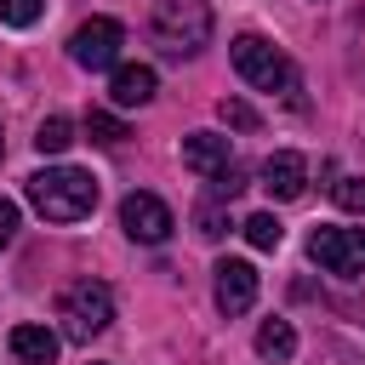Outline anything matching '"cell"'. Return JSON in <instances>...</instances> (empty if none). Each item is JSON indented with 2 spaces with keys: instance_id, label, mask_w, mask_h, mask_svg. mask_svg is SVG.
I'll return each instance as SVG.
<instances>
[{
  "instance_id": "cell-22",
  "label": "cell",
  "mask_w": 365,
  "mask_h": 365,
  "mask_svg": "<svg viewBox=\"0 0 365 365\" xmlns=\"http://www.w3.org/2000/svg\"><path fill=\"white\" fill-rule=\"evenodd\" d=\"M11 240H17V205H11V200H0V251H6Z\"/></svg>"
},
{
  "instance_id": "cell-17",
  "label": "cell",
  "mask_w": 365,
  "mask_h": 365,
  "mask_svg": "<svg viewBox=\"0 0 365 365\" xmlns=\"http://www.w3.org/2000/svg\"><path fill=\"white\" fill-rule=\"evenodd\" d=\"M40 11H46V0H0L6 29H29V23H40Z\"/></svg>"
},
{
  "instance_id": "cell-5",
  "label": "cell",
  "mask_w": 365,
  "mask_h": 365,
  "mask_svg": "<svg viewBox=\"0 0 365 365\" xmlns=\"http://www.w3.org/2000/svg\"><path fill=\"white\" fill-rule=\"evenodd\" d=\"M308 257H314L325 274L354 279V274H365V234H359V228H331V222H319V228L308 234Z\"/></svg>"
},
{
  "instance_id": "cell-11",
  "label": "cell",
  "mask_w": 365,
  "mask_h": 365,
  "mask_svg": "<svg viewBox=\"0 0 365 365\" xmlns=\"http://www.w3.org/2000/svg\"><path fill=\"white\" fill-rule=\"evenodd\" d=\"M154 91H160V74H154L148 63H120L114 80H108V97H114L120 108H143Z\"/></svg>"
},
{
  "instance_id": "cell-4",
  "label": "cell",
  "mask_w": 365,
  "mask_h": 365,
  "mask_svg": "<svg viewBox=\"0 0 365 365\" xmlns=\"http://www.w3.org/2000/svg\"><path fill=\"white\" fill-rule=\"evenodd\" d=\"M57 319H63V336H68V342H91V336H103L108 319H114V291H108L103 279H74V285H63V297H57Z\"/></svg>"
},
{
  "instance_id": "cell-10",
  "label": "cell",
  "mask_w": 365,
  "mask_h": 365,
  "mask_svg": "<svg viewBox=\"0 0 365 365\" xmlns=\"http://www.w3.org/2000/svg\"><path fill=\"white\" fill-rule=\"evenodd\" d=\"M182 165L200 171V177H217V171L234 165V148H228V137H217V131H194V137H182Z\"/></svg>"
},
{
  "instance_id": "cell-15",
  "label": "cell",
  "mask_w": 365,
  "mask_h": 365,
  "mask_svg": "<svg viewBox=\"0 0 365 365\" xmlns=\"http://www.w3.org/2000/svg\"><path fill=\"white\" fill-rule=\"evenodd\" d=\"M245 240H251L257 251H274V245L285 240V228H279L274 211H257V217H245Z\"/></svg>"
},
{
  "instance_id": "cell-19",
  "label": "cell",
  "mask_w": 365,
  "mask_h": 365,
  "mask_svg": "<svg viewBox=\"0 0 365 365\" xmlns=\"http://www.w3.org/2000/svg\"><path fill=\"white\" fill-rule=\"evenodd\" d=\"M217 114H222L234 131H257V108H251V103H240V97H222V103H217Z\"/></svg>"
},
{
  "instance_id": "cell-18",
  "label": "cell",
  "mask_w": 365,
  "mask_h": 365,
  "mask_svg": "<svg viewBox=\"0 0 365 365\" xmlns=\"http://www.w3.org/2000/svg\"><path fill=\"white\" fill-rule=\"evenodd\" d=\"M331 200H336L342 211H365V177H336V182H331Z\"/></svg>"
},
{
  "instance_id": "cell-16",
  "label": "cell",
  "mask_w": 365,
  "mask_h": 365,
  "mask_svg": "<svg viewBox=\"0 0 365 365\" xmlns=\"http://www.w3.org/2000/svg\"><path fill=\"white\" fill-rule=\"evenodd\" d=\"M86 131H91V143H103V148H114V143H125L131 131H125V120H114V114H103V108H91L86 114Z\"/></svg>"
},
{
  "instance_id": "cell-13",
  "label": "cell",
  "mask_w": 365,
  "mask_h": 365,
  "mask_svg": "<svg viewBox=\"0 0 365 365\" xmlns=\"http://www.w3.org/2000/svg\"><path fill=\"white\" fill-rule=\"evenodd\" d=\"M257 354H262V359H291V354H297L291 319H262V325H257Z\"/></svg>"
},
{
  "instance_id": "cell-8",
  "label": "cell",
  "mask_w": 365,
  "mask_h": 365,
  "mask_svg": "<svg viewBox=\"0 0 365 365\" xmlns=\"http://www.w3.org/2000/svg\"><path fill=\"white\" fill-rule=\"evenodd\" d=\"M257 302V268L245 262V257H222L217 262V308L234 319V314H245Z\"/></svg>"
},
{
  "instance_id": "cell-3",
  "label": "cell",
  "mask_w": 365,
  "mask_h": 365,
  "mask_svg": "<svg viewBox=\"0 0 365 365\" xmlns=\"http://www.w3.org/2000/svg\"><path fill=\"white\" fill-rule=\"evenodd\" d=\"M148 29H154V40H160L171 57H194V51H205V40H211V6H205V0H154Z\"/></svg>"
},
{
  "instance_id": "cell-7",
  "label": "cell",
  "mask_w": 365,
  "mask_h": 365,
  "mask_svg": "<svg viewBox=\"0 0 365 365\" xmlns=\"http://www.w3.org/2000/svg\"><path fill=\"white\" fill-rule=\"evenodd\" d=\"M120 46H125V29L114 23V17H91V23H80L74 34H68V57L80 63V68H114L120 63Z\"/></svg>"
},
{
  "instance_id": "cell-14",
  "label": "cell",
  "mask_w": 365,
  "mask_h": 365,
  "mask_svg": "<svg viewBox=\"0 0 365 365\" xmlns=\"http://www.w3.org/2000/svg\"><path fill=\"white\" fill-rule=\"evenodd\" d=\"M68 143H74V120H63V114L40 120V131H34V148H40V154H63Z\"/></svg>"
},
{
  "instance_id": "cell-20",
  "label": "cell",
  "mask_w": 365,
  "mask_h": 365,
  "mask_svg": "<svg viewBox=\"0 0 365 365\" xmlns=\"http://www.w3.org/2000/svg\"><path fill=\"white\" fill-rule=\"evenodd\" d=\"M194 228H200V240H222V234H228V217H222V211L205 200V205L194 211Z\"/></svg>"
},
{
  "instance_id": "cell-21",
  "label": "cell",
  "mask_w": 365,
  "mask_h": 365,
  "mask_svg": "<svg viewBox=\"0 0 365 365\" xmlns=\"http://www.w3.org/2000/svg\"><path fill=\"white\" fill-rule=\"evenodd\" d=\"M240 188H245V171H240V165H228V171L211 177V194H217V200H234Z\"/></svg>"
},
{
  "instance_id": "cell-9",
  "label": "cell",
  "mask_w": 365,
  "mask_h": 365,
  "mask_svg": "<svg viewBox=\"0 0 365 365\" xmlns=\"http://www.w3.org/2000/svg\"><path fill=\"white\" fill-rule=\"evenodd\" d=\"M262 188H268L274 200H302V188H308V160H302L297 148L268 154V160H262Z\"/></svg>"
},
{
  "instance_id": "cell-6",
  "label": "cell",
  "mask_w": 365,
  "mask_h": 365,
  "mask_svg": "<svg viewBox=\"0 0 365 365\" xmlns=\"http://www.w3.org/2000/svg\"><path fill=\"white\" fill-rule=\"evenodd\" d=\"M120 228H125V240H137V245H165L171 240V228H177V217H171V205L160 200V194H125L120 200Z\"/></svg>"
},
{
  "instance_id": "cell-1",
  "label": "cell",
  "mask_w": 365,
  "mask_h": 365,
  "mask_svg": "<svg viewBox=\"0 0 365 365\" xmlns=\"http://www.w3.org/2000/svg\"><path fill=\"white\" fill-rule=\"evenodd\" d=\"M23 194L46 222H80L97 211V177L80 165H46L23 182Z\"/></svg>"
},
{
  "instance_id": "cell-12",
  "label": "cell",
  "mask_w": 365,
  "mask_h": 365,
  "mask_svg": "<svg viewBox=\"0 0 365 365\" xmlns=\"http://www.w3.org/2000/svg\"><path fill=\"white\" fill-rule=\"evenodd\" d=\"M11 354H17V365H51V359H57V331H46V325H17V331H11Z\"/></svg>"
},
{
  "instance_id": "cell-23",
  "label": "cell",
  "mask_w": 365,
  "mask_h": 365,
  "mask_svg": "<svg viewBox=\"0 0 365 365\" xmlns=\"http://www.w3.org/2000/svg\"><path fill=\"white\" fill-rule=\"evenodd\" d=\"M0 154H6V143H0Z\"/></svg>"
},
{
  "instance_id": "cell-2",
  "label": "cell",
  "mask_w": 365,
  "mask_h": 365,
  "mask_svg": "<svg viewBox=\"0 0 365 365\" xmlns=\"http://www.w3.org/2000/svg\"><path fill=\"white\" fill-rule=\"evenodd\" d=\"M228 57H234L240 80H251L257 91H279L291 108H302V80H297V68H291V57L279 46H268L262 34H240L228 46Z\"/></svg>"
}]
</instances>
